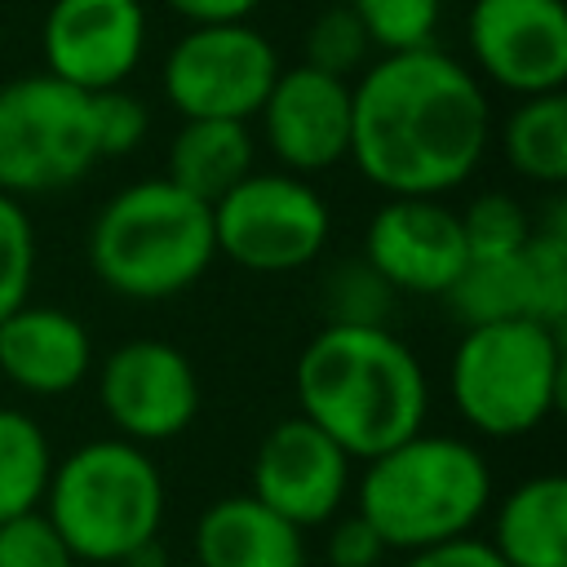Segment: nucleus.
Masks as SVG:
<instances>
[{
	"label": "nucleus",
	"instance_id": "f257e3e1",
	"mask_svg": "<svg viewBox=\"0 0 567 567\" xmlns=\"http://www.w3.org/2000/svg\"><path fill=\"white\" fill-rule=\"evenodd\" d=\"M492 106L470 66L439 44L381 53L350 84V155L385 195L456 190L483 159Z\"/></svg>",
	"mask_w": 567,
	"mask_h": 567
},
{
	"label": "nucleus",
	"instance_id": "f03ea898",
	"mask_svg": "<svg viewBox=\"0 0 567 567\" xmlns=\"http://www.w3.org/2000/svg\"><path fill=\"white\" fill-rule=\"evenodd\" d=\"M297 403L350 461H372L425 425L430 385L385 323H323L297 354Z\"/></svg>",
	"mask_w": 567,
	"mask_h": 567
},
{
	"label": "nucleus",
	"instance_id": "7ed1b4c3",
	"mask_svg": "<svg viewBox=\"0 0 567 567\" xmlns=\"http://www.w3.org/2000/svg\"><path fill=\"white\" fill-rule=\"evenodd\" d=\"M492 470L483 452L456 434L416 430L372 456L354 487V514L372 523L385 549H430L470 536L487 514Z\"/></svg>",
	"mask_w": 567,
	"mask_h": 567
},
{
	"label": "nucleus",
	"instance_id": "20e7f679",
	"mask_svg": "<svg viewBox=\"0 0 567 567\" xmlns=\"http://www.w3.org/2000/svg\"><path fill=\"white\" fill-rule=\"evenodd\" d=\"M217 257L213 208L146 177L115 190L89 226V266L102 288L128 301H164L204 279Z\"/></svg>",
	"mask_w": 567,
	"mask_h": 567
},
{
	"label": "nucleus",
	"instance_id": "39448f33",
	"mask_svg": "<svg viewBox=\"0 0 567 567\" xmlns=\"http://www.w3.org/2000/svg\"><path fill=\"white\" fill-rule=\"evenodd\" d=\"M40 505L75 563H128L159 536L164 478L142 443L89 439L53 461Z\"/></svg>",
	"mask_w": 567,
	"mask_h": 567
},
{
	"label": "nucleus",
	"instance_id": "423d86ee",
	"mask_svg": "<svg viewBox=\"0 0 567 567\" xmlns=\"http://www.w3.org/2000/svg\"><path fill=\"white\" fill-rule=\"evenodd\" d=\"M447 390L461 421L487 439H518L545 425L563 394L558 328L536 319L474 323L452 350Z\"/></svg>",
	"mask_w": 567,
	"mask_h": 567
},
{
	"label": "nucleus",
	"instance_id": "0eeeda50",
	"mask_svg": "<svg viewBox=\"0 0 567 567\" xmlns=\"http://www.w3.org/2000/svg\"><path fill=\"white\" fill-rule=\"evenodd\" d=\"M97 164L89 93L44 75L0 84V190L49 195Z\"/></svg>",
	"mask_w": 567,
	"mask_h": 567
},
{
	"label": "nucleus",
	"instance_id": "6e6552de",
	"mask_svg": "<svg viewBox=\"0 0 567 567\" xmlns=\"http://www.w3.org/2000/svg\"><path fill=\"white\" fill-rule=\"evenodd\" d=\"M328 235V199L297 173H248L213 204L217 252L257 275L310 266Z\"/></svg>",
	"mask_w": 567,
	"mask_h": 567
},
{
	"label": "nucleus",
	"instance_id": "1a4fd4ad",
	"mask_svg": "<svg viewBox=\"0 0 567 567\" xmlns=\"http://www.w3.org/2000/svg\"><path fill=\"white\" fill-rule=\"evenodd\" d=\"M275 44L248 22L186 27L168 49L159 84L182 120H252L279 75Z\"/></svg>",
	"mask_w": 567,
	"mask_h": 567
},
{
	"label": "nucleus",
	"instance_id": "9d476101",
	"mask_svg": "<svg viewBox=\"0 0 567 567\" xmlns=\"http://www.w3.org/2000/svg\"><path fill=\"white\" fill-rule=\"evenodd\" d=\"M97 403L128 443L177 439L199 412V377L190 359L159 337L115 346L97 372Z\"/></svg>",
	"mask_w": 567,
	"mask_h": 567
},
{
	"label": "nucleus",
	"instance_id": "9b49d317",
	"mask_svg": "<svg viewBox=\"0 0 567 567\" xmlns=\"http://www.w3.org/2000/svg\"><path fill=\"white\" fill-rule=\"evenodd\" d=\"M465 44L483 80L514 97L558 93L567 80L563 0H474Z\"/></svg>",
	"mask_w": 567,
	"mask_h": 567
},
{
	"label": "nucleus",
	"instance_id": "f8f14e48",
	"mask_svg": "<svg viewBox=\"0 0 567 567\" xmlns=\"http://www.w3.org/2000/svg\"><path fill=\"white\" fill-rule=\"evenodd\" d=\"M363 261L390 292L443 297L470 261L461 213L430 195H390L363 230Z\"/></svg>",
	"mask_w": 567,
	"mask_h": 567
},
{
	"label": "nucleus",
	"instance_id": "ddd939ff",
	"mask_svg": "<svg viewBox=\"0 0 567 567\" xmlns=\"http://www.w3.org/2000/svg\"><path fill=\"white\" fill-rule=\"evenodd\" d=\"M40 49L53 80L80 93L120 89L146 53V9L142 0H53Z\"/></svg>",
	"mask_w": 567,
	"mask_h": 567
},
{
	"label": "nucleus",
	"instance_id": "4468645a",
	"mask_svg": "<svg viewBox=\"0 0 567 567\" xmlns=\"http://www.w3.org/2000/svg\"><path fill=\"white\" fill-rule=\"evenodd\" d=\"M350 456L301 412L266 430L252 456V496L292 527L332 523L350 496Z\"/></svg>",
	"mask_w": 567,
	"mask_h": 567
},
{
	"label": "nucleus",
	"instance_id": "2eb2a0df",
	"mask_svg": "<svg viewBox=\"0 0 567 567\" xmlns=\"http://www.w3.org/2000/svg\"><path fill=\"white\" fill-rule=\"evenodd\" d=\"M261 137L284 173H323L350 155V80L288 66L261 102Z\"/></svg>",
	"mask_w": 567,
	"mask_h": 567
},
{
	"label": "nucleus",
	"instance_id": "dca6fc26",
	"mask_svg": "<svg viewBox=\"0 0 567 567\" xmlns=\"http://www.w3.org/2000/svg\"><path fill=\"white\" fill-rule=\"evenodd\" d=\"M93 337L62 306L22 301L0 319V377L35 399H58L89 377Z\"/></svg>",
	"mask_w": 567,
	"mask_h": 567
},
{
	"label": "nucleus",
	"instance_id": "f3484780",
	"mask_svg": "<svg viewBox=\"0 0 567 567\" xmlns=\"http://www.w3.org/2000/svg\"><path fill=\"white\" fill-rule=\"evenodd\" d=\"M195 567H306V536L252 492H230L195 518Z\"/></svg>",
	"mask_w": 567,
	"mask_h": 567
},
{
	"label": "nucleus",
	"instance_id": "a211bd4d",
	"mask_svg": "<svg viewBox=\"0 0 567 567\" xmlns=\"http://www.w3.org/2000/svg\"><path fill=\"white\" fill-rule=\"evenodd\" d=\"M487 545L505 567H567V478H523L501 501Z\"/></svg>",
	"mask_w": 567,
	"mask_h": 567
},
{
	"label": "nucleus",
	"instance_id": "6ab92c4d",
	"mask_svg": "<svg viewBox=\"0 0 567 567\" xmlns=\"http://www.w3.org/2000/svg\"><path fill=\"white\" fill-rule=\"evenodd\" d=\"M252 133L244 120H182L168 142V182L199 204H217L252 173Z\"/></svg>",
	"mask_w": 567,
	"mask_h": 567
},
{
	"label": "nucleus",
	"instance_id": "aec40b11",
	"mask_svg": "<svg viewBox=\"0 0 567 567\" xmlns=\"http://www.w3.org/2000/svg\"><path fill=\"white\" fill-rule=\"evenodd\" d=\"M501 151L518 177H527L536 186H563L567 182V97H563V89L518 97V106L505 115Z\"/></svg>",
	"mask_w": 567,
	"mask_h": 567
},
{
	"label": "nucleus",
	"instance_id": "412c9836",
	"mask_svg": "<svg viewBox=\"0 0 567 567\" xmlns=\"http://www.w3.org/2000/svg\"><path fill=\"white\" fill-rule=\"evenodd\" d=\"M53 461L58 456L35 416L22 408H0V523L40 509Z\"/></svg>",
	"mask_w": 567,
	"mask_h": 567
},
{
	"label": "nucleus",
	"instance_id": "4be33fe9",
	"mask_svg": "<svg viewBox=\"0 0 567 567\" xmlns=\"http://www.w3.org/2000/svg\"><path fill=\"white\" fill-rule=\"evenodd\" d=\"M518 252L514 257H492V261H465L456 284L443 292L447 306L456 310V319H465V328L496 323V319H532V301H527V279H523Z\"/></svg>",
	"mask_w": 567,
	"mask_h": 567
},
{
	"label": "nucleus",
	"instance_id": "5701e85b",
	"mask_svg": "<svg viewBox=\"0 0 567 567\" xmlns=\"http://www.w3.org/2000/svg\"><path fill=\"white\" fill-rule=\"evenodd\" d=\"M532 319L558 328L567 319V204L554 199L545 221L532 226V239L518 252Z\"/></svg>",
	"mask_w": 567,
	"mask_h": 567
},
{
	"label": "nucleus",
	"instance_id": "b1692460",
	"mask_svg": "<svg viewBox=\"0 0 567 567\" xmlns=\"http://www.w3.org/2000/svg\"><path fill=\"white\" fill-rule=\"evenodd\" d=\"M350 13L363 22L377 53H403L434 44L443 0H346Z\"/></svg>",
	"mask_w": 567,
	"mask_h": 567
},
{
	"label": "nucleus",
	"instance_id": "393cba45",
	"mask_svg": "<svg viewBox=\"0 0 567 567\" xmlns=\"http://www.w3.org/2000/svg\"><path fill=\"white\" fill-rule=\"evenodd\" d=\"M461 235H465L470 261L514 257L532 239V217H527V208L514 195L487 190V195L470 199V208L461 213Z\"/></svg>",
	"mask_w": 567,
	"mask_h": 567
},
{
	"label": "nucleus",
	"instance_id": "a878e982",
	"mask_svg": "<svg viewBox=\"0 0 567 567\" xmlns=\"http://www.w3.org/2000/svg\"><path fill=\"white\" fill-rule=\"evenodd\" d=\"M301 49H306V66L346 80L350 71H363L368 66L372 40H368L363 22L350 13V4H332V9H323L306 27V44Z\"/></svg>",
	"mask_w": 567,
	"mask_h": 567
},
{
	"label": "nucleus",
	"instance_id": "bb28decb",
	"mask_svg": "<svg viewBox=\"0 0 567 567\" xmlns=\"http://www.w3.org/2000/svg\"><path fill=\"white\" fill-rule=\"evenodd\" d=\"M35 279V226L22 199L0 190V319L13 315Z\"/></svg>",
	"mask_w": 567,
	"mask_h": 567
},
{
	"label": "nucleus",
	"instance_id": "cd10ccee",
	"mask_svg": "<svg viewBox=\"0 0 567 567\" xmlns=\"http://www.w3.org/2000/svg\"><path fill=\"white\" fill-rule=\"evenodd\" d=\"M328 323H381L394 292L368 261H341L328 279Z\"/></svg>",
	"mask_w": 567,
	"mask_h": 567
},
{
	"label": "nucleus",
	"instance_id": "c85d7f7f",
	"mask_svg": "<svg viewBox=\"0 0 567 567\" xmlns=\"http://www.w3.org/2000/svg\"><path fill=\"white\" fill-rule=\"evenodd\" d=\"M89 120H93V146H97V159H115V155H128L146 128H151V115L142 106V97H133L128 89H102V93H89Z\"/></svg>",
	"mask_w": 567,
	"mask_h": 567
},
{
	"label": "nucleus",
	"instance_id": "c756f323",
	"mask_svg": "<svg viewBox=\"0 0 567 567\" xmlns=\"http://www.w3.org/2000/svg\"><path fill=\"white\" fill-rule=\"evenodd\" d=\"M0 567H75V558L44 509H31L0 523Z\"/></svg>",
	"mask_w": 567,
	"mask_h": 567
},
{
	"label": "nucleus",
	"instance_id": "7c9ffc66",
	"mask_svg": "<svg viewBox=\"0 0 567 567\" xmlns=\"http://www.w3.org/2000/svg\"><path fill=\"white\" fill-rule=\"evenodd\" d=\"M385 554H390L385 540H381V536L372 532V523L359 518V514L337 518L332 532H328V540H323L328 567H381Z\"/></svg>",
	"mask_w": 567,
	"mask_h": 567
},
{
	"label": "nucleus",
	"instance_id": "2f4dec72",
	"mask_svg": "<svg viewBox=\"0 0 567 567\" xmlns=\"http://www.w3.org/2000/svg\"><path fill=\"white\" fill-rule=\"evenodd\" d=\"M403 567H505L496 558V549L478 536H456V540H443V545H430V549H416Z\"/></svg>",
	"mask_w": 567,
	"mask_h": 567
},
{
	"label": "nucleus",
	"instance_id": "473e14b6",
	"mask_svg": "<svg viewBox=\"0 0 567 567\" xmlns=\"http://www.w3.org/2000/svg\"><path fill=\"white\" fill-rule=\"evenodd\" d=\"M186 27H217V22H248L261 0H164Z\"/></svg>",
	"mask_w": 567,
	"mask_h": 567
},
{
	"label": "nucleus",
	"instance_id": "72a5a7b5",
	"mask_svg": "<svg viewBox=\"0 0 567 567\" xmlns=\"http://www.w3.org/2000/svg\"><path fill=\"white\" fill-rule=\"evenodd\" d=\"M164 567H168V563H164Z\"/></svg>",
	"mask_w": 567,
	"mask_h": 567
}]
</instances>
